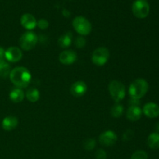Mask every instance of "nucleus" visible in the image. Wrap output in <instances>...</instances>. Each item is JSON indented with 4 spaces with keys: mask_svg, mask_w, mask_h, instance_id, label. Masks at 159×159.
<instances>
[{
    "mask_svg": "<svg viewBox=\"0 0 159 159\" xmlns=\"http://www.w3.org/2000/svg\"><path fill=\"white\" fill-rule=\"evenodd\" d=\"M155 129H156L157 131L159 132V122L155 125Z\"/></svg>",
    "mask_w": 159,
    "mask_h": 159,
    "instance_id": "7c9ffc66",
    "label": "nucleus"
},
{
    "mask_svg": "<svg viewBox=\"0 0 159 159\" xmlns=\"http://www.w3.org/2000/svg\"><path fill=\"white\" fill-rule=\"evenodd\" d=\"M5 52H6L5 50L2 47H0V63L4 61V59L6 58L5 57Z\"/></svg>",
    "mask_w": 159,
    "mask_h": 159,
    "instance_id": "c85d7f7f",
    "label": "nucleus"
},
{
    "mask_svg": "<svg viewBox=\"0 0 159 159\" xmlns=\"http://www.w3.org/2000/svg\"><path fill=\"white\" fill-rule=\"evenodd\" d=\"M20 23L21 25L26 30H34L37 26V20H36L35 17L30 13L23 14L20 20Z\"/></svg>",
    "mask_w": 159,
    "mask_h": 159,
    "instance_id": "ddd939ff",
    "label": "nucleus"
},
{
    "mask_svg": "<svg viewBox=\"0 0 159 159\" xmlns=\"http://www.w3.org/2000/svg\"><path fill=\"white\" fill-rule=\"evenodd\" d=\"M148 145L150 148L156 150L159 148V133L158 132H155V133H152L148 136L147 140Z\"/></svg>",
    "mask_w": 159,
    "mask_h": 159,
    "instance_id": "dca6fc26",
    "label": "nucleus"
},
{
    "mask_svg": "<svg viewBox=\"0 0 159 159\" xmlns=\"http://www.w3.org/2000/svg\"><path fill=\"white\" fill-rule=\"evenodd\" d=\"M71 33H67V34H64L61 37H59L58 39V45L62 48H67L71 45V40H72V38H71Z\"/></svg>",
    "mask_w": 159,
    "mask_h": 159,
    "instance_id": "a211bd4d",
    "label": "nucleus"
},
{
    "mask_svg": "<svg viewBox=\"0 0 159 159\" xmlns=\"http://www.w3.org/2000/svg\"><path fill=\"white\" fill-rule=\"evenodd\" d=\"M96 142L94 139H93V138H89V139L85 140L83 144V146L85 150L91 151L93 149H94V148L96 147Z\"/></svg>",
    "mask_w": 159,
    "mask_h": 159,
    "instance_id": "4be33fe9",
    "label": "nucleus"
},
{
    "mask_svg": "<svg viewBox=\"0 0 159 159\" xmlns=\"http://www.w3.org/2000/svg\"><path fill=\"white\" fill-rule=\"evenodd\" d=\"M142 112L148 118H155L159 116V107L155 102H148L143 107Z\"/></svg>",
    "mask_w": 159,
    "mask_h": 159,
    "instance_id": "f8f14e48",
    "label": "nucleus"
},
{
    "mask_svg": "<svg viewBox=\"0 0 159 159\" xmlns=\"http://www.w3.org/2000/svg\"><path fill=\"white\" fill-rule=\"evenodd\" d=\"M148 91V83L144 79H138L134 81L129 87V94L131 99H140L145 96Z\"/></svg>",
    "mask_w": 159,
    "mask_h": 159,
    "instance_id": "f03ea898",
    "label": "nucleus"
},
{
    "mask_svg": "<svg viewBox=\"0 0 159 159\" xmlns=\"http://www.w3.org/2000/svg\"><path fill=\"white\" fill-rule=\"evenodd\" d=\"M109 92L112 99L116 102H120L126 96V89L124 84L116 80H113L109 85Z\"/></svg>",
    "mask_w": 159,
    "mask_h": 159,
    "instance_id": "7ed1b4c3",
    "label": "nucleus"
},
{
    "mask_svg": "<svg viewBox=\"0 0 159 159\" xmlns=\"http://www.w3.org/2000/svg\"><path fill=\"white\" fill-rule=\"evenodd\" d=\"M38 41L37 35L31 31H27L21 36L20 39V47L24 51H30L34 49V47Z\"/></svg>",
    "mask_w": 159,
    "mask_h": 159,
    "instance_id": "423d86ee",
    "label": "nucleus"
},
{
    "mask_svg": "<svg viewBox=\"0 0 159 159\" xmlns=\"http://www.w3.org/2000/svg\"><path fill=\"white\" fill-rule=\"evenodd\" d=\"M85 43H86V40L82 36H80V37H78L76 38L75 41V44L77 47L78 48H82L85 47Z\"/></svg>",
    "mask_w": 159,
    "mask_h": 159,
    "instance_id": "b1692460",
    "label": "nucleus"
},
{
    "mask_svg": "<svg viewBox=\"0 0 159 159\" xmlns=\"http://www.w3.org/2000/svg\"><path fill=\"white\" fill-rule=\"evenodd\" d=\"M96 159H107V153L103 149H99L96 152Z\"/></svg>",
    "mask_w": 159,
    "mask_h": 159,
    "instance_id": "bb28decb",
    "label": "nucleus"
},
{
    "mask_svg": "<svg viewBox=\"0 0 159 159\" xmlns=\"http://www.w3.org/2000/svg\"><path fill=\"white\" fill-rule=\"evenodd\" d=\"M11 82L19 89L26 88L31 80V74L24 67H17L12 69L9 74Z\"/></svg>",
    "mask_w": 159,
    "mask_h": 159,
    "instance_id": "f257e3e1",
    "label": "nucleus"
},
{
    "mask_svg": "<svg viewBox=\"0 0 159 159\" xmlns=\"http://www.w3.org/2000/svg\"><path fill=\"white\" fill-rule=\"evenodd\" d=\"M77 60V54L71 50H66L59 55V61L63 65H69L75 63Z\"/></svg>",
    "mask_w": 159,
    "mask_h": 159,
    "instance_id": "9d476101",
    "label": "nucleus"
},
{
    "mask_svg": "<svg viewBox=\"0 0 159 159\" xmlns=\"http://www.w3.org/2000/svg\"><path fill=\"white\" fill-rule=\"evenodd\" d=\"M18 119L14 116H8L4 118L2 123V128L6 131H11L18 126Z\"/></svg>",
    "mask_w": 159,
    "mask_h": 159,
    "instance_id": "2eb2a0df",
    "label": "nucleus"
},
{
    "mask_svg": "<svg viewBox=\"0 0 159 159\" xmlns=\"http://www.w3.org/2000/svg\"><path fill=\"white\" fill-rule=\"evenodd\" d=\"M23 54L20 48L17 47H11L9 48L5 52V57L7 61L10 62H17L21 60Z\"/></svg>",
    "mask_w": 159,
    "mask_h": 159,
    "instance_id": "1a4fd4ad",
    "label": "nucleus"
},
{
    "mask_svg": "<svg viewBox=\"0 0 159 159\" xmlns=\"http://www.w3.org/2000/svg\"><path fill=\"white\" fill-rule=\"evenodd\" d=\"M142 110L139 106H130L127 111V118L130 121H137L141 117Z\"/></svg>",
    "mask_w": 159,
    "mask_h": 159,
    "instance_id": "4468645a",
    "label": "nucleus"
},
{
    "mask_svg": "<svg viewBox=\"0 0 159 159\" xmlns=\"http://www.w3.org/2000/svg\"><path fill=\"white\" fill-rule=\"evenodd\" d=\"M26 98L29 101L35 102L40 99V93L36 88H30L26 92Z\"/></svg>",
    "mask_w": 159,
    "mask_h": 159,
    "instance_id": "6ab92c4d",
    "label": "nucleus"
},
{
    "mask_svg": "<svg viewBox=\"0 0 159 159\" xmlns=\"http://www.w3.org/2000/svg\"><path fill=\"white\" fill-rule=\"evenodd\" d=\"M72 26L80 35H88L92 31V25L86 18L83 16H76L72 21Z\"/></svg>",
    "mask_w": 159,
    "mask_h": 159,
    "instance_id": "20e7f679",
    "label": "nucleus"
},
{
    "mask_svg": "<svg viewBox=\"0 0 159 159\" xmlns=\"http://www.w3.org/2000/svg\"><path fill=\"white\" fill-rule=\"evenodd\" d=\"M62 13H63V15L65 16H67V17H68L70 16V12H68V10H66V9H64Z\"/></svg>",
    "mask_w": 159,
    "mask_h": 159,
    "instance_id": "c756f323",
    "label": "nucleus"
},
{
    "mask_svg": "<svg viewBox=\"0 0 159 159\" xmlns=\"http://www.w3.org/2000/svg\"><path fill=\"white\" fill-rule=\"evenodd\" d=\"M116 140H117V136L112 130H107L103 132L101 134L99 138V143L102 145L107 146V147L113 145L116 142Z\"/></svg>",
    "mask_w": 159,
    "mask_h": 159,
    "instance_id": "6e6552de",
    "label": "nucleus"
},
{
    "mask_svg": "<svg viewBox=\"0 0 159 159\" xmlns=\"http://www.w3.org/2000/svg\"><path fill=\"white\" fill-rule=\"evenodd\" d=\"M10 66L6 61H2L0 63V77L6 78L10 74Z\"/></svg>",
    "mask_w": 159,
    "mask_h": 159,
    "instance_id": "412c9836",
    "label": "nucleus"
},
{
    "mask_svg": "<svg viewBox=\"0 0 159 159\" xmlns=\"http://www.w3.org/2000/svg\"><path fill=\"white\" fill-rule=\"evenodd\" d=\"M133 137H134V131L129 129V130H127L125 132H124V134H123L122 139L124 140V141H129L133 138Z\"/></svg>",
    "mask_w": 159,
    "mask_h": 159,
    "instance_id": "393cba45",
    "label": "nucleus"
},
{
    "mask_svg": "<svg viewBox=\"0 0 159 159\" xmlns=\"http://www.w3.org/2000/svg\"><path fill=\"white\" fill-rule=\"evenodd\" d=\"M110 58V51L107 48H99L95 50L92 55V61L98 66H102Z\"/></svg>",
    "mask_w": 159,
    "mask_h": 159,
    "instance_id": "0eeeda50",
    "label": "nucleus"
},
{
    "mask_svg": "<svg viewBox=\"0 0 159 159\" xmlns=\"http://www.w3.org/2000/svg\"><path fill=\"white\" fill-rule=\"evenodd\" d=\"M148 156L147 152H144V151L139 150L135 152L132 155L130 159H148Z\"/></svg>",
    "mask_w": 159,
    "mask_h": 159,
    "instance_id": "5701e85b",
    "label": "nucleus"
},
{
    "mask_svg": "<svg viewBox=\"0 0 159 159\" xmlns=\"http://www.w3.org/2000/svg\"><path fill=\"white\" fill-rule=\"evenodd\" d=\"M37 26H38V27L40 28V29L45 30L48 27L49 23H48V22L45 19H40V20L37 23Z\"/></svg>",
    "mask_w": 159,
    "mask_h": 159,
    "instance_id": "a878e982",
    "label": "nucleus"
},
{
    "mask_svg": "<svg viewBox=\"0 0 159 159\" xmlns=\"http://www.w3.org/2000/svg\"><path fill=\"white\" fill-rule=\"evenodd\" d=\"M9 98L13 102H20L24 99V93L21 89H14L10 92Z\"/></svg>",
    "mask_w": 159,
    "mask_h": 159,
    "instance_id": "f3484780",
    "label": "nucleus"
},
{
    "mask_svg": "<svg viewBox=\"0 0 159 159\" xmlns=\"http://www.w3.org/2000/svg\"><path fill=\"white\" fill-rule=\"evenodd\" d=\"M129 104H130V106H139L140 100L139 99H131V98H130V101H129Z\"/></svg>",
    "mask_w": 159,
    "mask_h": 159,
    "instance_id": "cd10ccee",
    "label": "nucleus"
},
{
    "mask_svg": "<svg viewBox=\"0 0 159 159\" xmlns=\"http://www.w3.org/2000/svg\"><path fill=\"white\" fill-rule=\"evenodd\" d=\"M132 12L137 18H146L150 12L149 3L147 0H136L132 5Z\"/></svg>",
    "mask_w": 159,
    "mask_h": 159,
    "instance_id": "39448f33",
    "label": "nucleus"
},
{
    "mask_svg": "<svg viewBox=\"0 0 159 159\" xmlns=\"http://www.w3.org/2000/svg\"><path fill=\"white\" fill-rule=\"evenodd\" d=\"M71 93L75 97H81L84 96L87 91V85L82 81L75 82L71 87Z\"/></svg>",
    "mask_w": 159,
    "mask_h": 159,
    "instance_id": "9b49d317",
    "label": "nucleus"
},
{
    "mask_svg": "<svg viewBox=\"0 0 159 159\" xmlns=\"http://www.w3.org/2000/svg\"><path fill=\"white\" fill-rule=\"evenodd\" d=\"M110 112H111V115L113 117L119 118L122 116L123 113H124V107L120 102H116L112 107Z\"/></svg>",
    "mask_w": 159,
    "mask_h": 159,
    "instance_id": "aec40b11",
    "label": "nucleus"
}]
</instances>
